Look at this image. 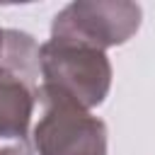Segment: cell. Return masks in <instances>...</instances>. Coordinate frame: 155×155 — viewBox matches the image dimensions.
<instances>
[{
	"label": "cell",
	"mask_w": 155,
	"mask_h": 155,
	"mask_svg": "<svg viewBox=\"0 0 155 155\" xmlns=\"http://www.w3.org/2000/svg\"><path fill=\"white\" fill-rule=\"evenodd\" d=\"M44 65L51 82L48 90L53 94H68L82 104H94L107 90L109 68L104 56L94 48L61 39L44 48Z\"/></svg>",
	"instance_id": "1"
},
{
	"label": "cell",
	"mask_w": 155,
	"mask_h": 155,
	"mask_svg": "<svg viewBox=\"0 0 155 155\" xmlns=\"http://www.w3.org/2000/svg\"><path fill=\"white\" fill-rule=\"evenodd\" d=\"M29 119V92L10 73H0V131L2 138H19Z\"/></svg>",
	"instance_id": "3"
},
{
	"label": "cell",
	"mask_w": 155,
	"mask_h": 155,
	"mask_svg": "<svg viewBox=\"0 0 155 155\" xmlns=\"http://www.w3.org/2000/svg\"><path fill=\"white\" fill-rule=\"evenodd\" d=\"M36 143L44 155H102L104 131L99 121L82 114L75 116L63 104L61 111H51L36 128Z\"/></svg>",
	"instance_id": "2"
}]
</instances>
